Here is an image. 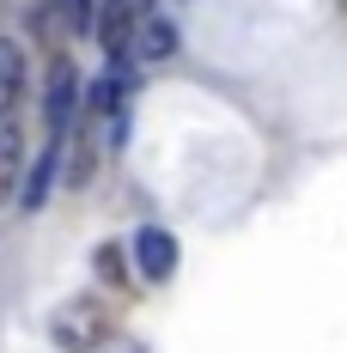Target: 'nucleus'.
I'll return each instance as SVG.
<instances>
[{
  "label": "nucleus",
  "instance_id": "1",
  "mask_svg": "<svg viewBox=\"0 0 347 353\" xmlns=\"http://www.w3.org/2000/svg\"><path fill=\"white\" fill-rule=\"evenodd\" d=\"M49 335H55L61 353H98L110 341V305L98 292H79V299H68V305L49 317Z\"/></svg>",
  "mask_w": 347,
  "mask_h": 353
},
{
  "label": "nucleus",
  "instance_id": "2",
  "mask_svg": "<svg viewBox=\"0 0 347 353\" xmlns=\"http://www.w3.org/2000/svg\"><path fill=\"white\" fill-rule=\"evenodd\" d=\"M79 104H86L79 68H73L68 55H55L49 61V79H43V128H49V141H61L73 122H79Z\"/></svg>",
  "mask_w": 347,
  "mask_h": 353
},
{
  "label": "nucleus",
  "instance_id": "3",
  "mask_svg": "<svg viewBox=\"0 0 347 353\" xmlns=\"http://www.w3.org/2000/svg\"><path fill=\"white\" fill-rule=\"evenodd\" d=\"M98 152H104V146H98V122L79 116L68 134H61V183H68V189H86L92 171H98Z\"/></svg>",
  "mask_w": 347,
  "mask_h": 353
},
{
  "label": "nucleus",
  "instance_id": "4",
  "mask_svg": "<svg viewBox=\"0 0 347 353\" xmlns=\"http://www.w3.org/2000/svg\"><path fill=\"white\" fill-rule=\"evenodd\" d=\"M135 268H140V281H171L177 274V238L165 225H140L135 232Z\"/></svg>",
  "mask_w": 347,
  "mask_h": 353
},
{
  "label": "nucleus",
  "instance_id": "5",
  "mask_svg": "<svg viewBox=\"0 0 347 353\" xmlns=\"http://www.w3.org/2000/svg\"><path fill=\"white\" fill-rule=\"evenodd\" d=\"M25 79H31V55H25V43H19V37H0V122L19 110Z\"/></svg>",
  "mask_w": 347,
  "mask_h": 353
},
{
  "label": "nucleus",
  "instance_id": "6",
  "mask_svg": "<svg viewBox=\"0 0 347 353\" xmlns=\"http://www.w3.org/2000/svg\"><path fill=\"white\" fill-rule=\"evenodd\" d=\"M25 134H19V122L6 116L0 122V208H12L19 201V183H25Z\"/></svg>",
  "mask_w": 347,
  "mask_h": 353
},
{
  "label": "nucleus",
  "instance_id": "7",
  "mask_svg": "<svg viewBox=\"0 0 347 353\" xmlns=\"http://www.w3.org/2000/svg\"><path fill=\"white\" fill-rule=\"evenodd\" d=\"M55 176H61V141H49V146H43V159H37V165H25V183H19V208L37 213L49 195H55Z\"/></svg>",
  "mask_w": 347,
  "mask_h": 353
},
{
  "label": "nucleus",
  "instance_id": "8",
  "mask_svg": "<svg viewBox=\"0 0 347 353\" xmlns=\"http://www.w3.org/2000/svg\"><path fill=\"white\" fill-rule=\"evenodd\" d=\"M135 55H140V61H171V55H177V25H171V19H146V12H140Z\"/></svg>",
  "mask_w": 347,
  "mask_h": 353
},
{
  "label": "nucleus",
  "instance_id": "9",
  "mask_svg": "<svg viewBox=\"0 0 347 353\" xmlns=\"http://www.w3.org/2000/svg\"><path fill=\"white\" fill-rule=\"evenodd\" d=\"M43 6H49L73 37H86V31H92V19H98V0H43Z\"/></svg>",
  "mask_w": 347,
  "mask_h": 353
},
{
  "label": "nucleus",
  "instance_id": "10",
  "mask_svg": "<svg viewBox=\"0 0 347 353\" xmlns=\"http://www.w3.org/2000/svg\"><path fill=\"white\" fill-rule=\"evenodd\" d=\"M92 268H98V274H104V281L116 286V281H122V250H116V244H104L98 256H92Z\"/></svg>",
  "mask_w": 347,
  "mask_h": 353
},
{
  "label": "nucleus",
  "instance_id": "11",
  "mask_svg": "<svg viewBox=\"0 0 347 353\" xmlns=\"http://www.w3.org/2000/svg\"><path fill=\"white\" fill-rule=\"evenodd\" d=\"M128 6H135V12H146V0H128Z\"/></svg>",
  "mask_w": 347,
  "mask_h": 353
}]
</instances>
